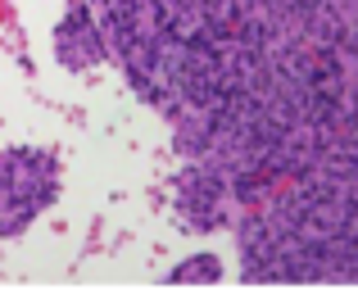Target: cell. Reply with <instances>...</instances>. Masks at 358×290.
Segmentation results:
<instances>
[{
    "instance_id": "1",
    "label": "cell",
    "mask_w": 358,
    "mask_h": 290,
    "mask_svg": "<svg viewBox=\"0 0 358 290\" xmlns=\"http://www.w3.org/2000/svg\"><path fill=\"white\" fill-rule=\"evenodd\" d=\"M55 182H59V173L45 150H5L0 154V236L23 231L55 200Z\"/></svg>"
},
{
    "instance_id": "2",
    "label": "cell",
    "mask_w": 358,
    "mask_h": 290,
    "mask_svg": "<svg viewBox=\"0 0 358 290\" xmlns=\"http://www.w3.org/2000/svg\"><path fill=\"white\" fill-rule=\"evenodd\" d=\"M231 195V177L222 173L213 159H195L182 177H177V209H182L186 227L195 231H213L227 222V204Z\"/></svg>"
},
{
    "instance_id": "3",
    "label": "cell",
    "mask_w": 358,
    "mask_h": 290,
    "mask_svg": "<svg viewBox=\"0 0 358 290\" xmlns=\"http://www.w3.org/2000/svg\"><path fill=\"white\" fill-rule=\"evenodd\" d=\"M55 55H59V64H64V68H73V73L96 68V64L109 55V36H105V27L91 23V9L82 5V0L69 9V14H64L59 32H55Z\"/></svg>"
},
{
    "instance_id": "4",
    "label": "cell",
    "mask_w": 358,
    "mask_h": 290,
    "mask_svg": "<svg viewBox=\"0 0 358 290\" xmlns=\"http://www.w3.org/2000/svg\"><path fill=\"white\" fill-rule=\"evenodd\" d=\"M218 277H222L218 259H213V254H195L191 263L173 268V273H168V282H218Z\"/></svg>"
}]
</instances>
